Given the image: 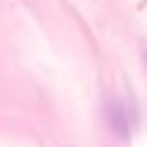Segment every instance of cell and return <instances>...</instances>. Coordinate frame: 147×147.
<instances>
[{
  "label": "cell",
  "mask_w": 147,
  "mask_h": 147,
  "mask_svg": "<svg viewBox=\"0 0 147 147\" xmlns=\"http://www.w3.org/2000/svg\"><path fill=\"white\" fill-rule=\"evenodd\" d=\"M108 123L113 127L118 137H130V127H132V115L127 105L123 100H110L108 103Z\"/></svg>",
  "instance_id": "6da1fadb"
}]
</instances>
